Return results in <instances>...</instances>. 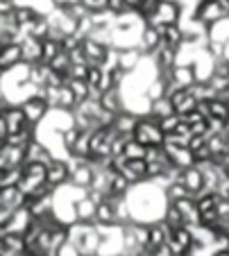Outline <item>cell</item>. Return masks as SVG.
<instances>
[{
  "mask_svg": "<svg viewBox=\"0 0 229 256\" xmlns=\"http://www.w3.org/2000/svg\"><path fill=\"white\" fill-rule=\"evenodd\" d=\"M146 150H148V148H143L141 143H136V140L130 136V138L125 140V150H122V156H125V159H143V156H146Z\"/></svg>",
  "mask_w": 229,
  "mask_h": 256,
  "instance_id": "f1b7e54d",
  "label": "cell"
},
{
  "mask_svg": "<svg viewBox=\"0 0 229 256\" xmlns=\"http://www.w3.org/2000/svg\"><path fill=\"white\" fill-rule=\"evenodd\" d=\"M64 84L73 91V96H75V100H78V102H82V100H86V98H88V91H91V88H88V84L84 82V80L66 78V82H64Z\"/></svg>",
  "mask_w": 229,
  "mask_h": 256,
  "instance_id": "484cf974",
  "label": "cell"
},
{
  "mask_svg": "<svg viewBox=\"0 0 229 256\" xmlns=\"http://www.w3.org/2000/svg\"><path fill=\"white\" fill-rule=\"evenodd\" d=\"M166 88H168V82L164 78H156V80H152V84L146 88V98H148V102H152V100H159V98H164L166 96Z\"/></svg>",
  "mask_w": 229,
  "mask_h": 256,
  "instance_id": "4316f807",
  "label": "cell"
},
{
  "mask_svg": "<svg viewBox=\"0 0 229 256\" xmlns=\"http://www.w3.org/2000/svg\"><path fill=\"white\" fill-rule=\"evenodd\" d=\"M20 172H23V166H16V168H7L0 172V188H10V186H16L20 179Z\"/></svg>",
  "mask_w": 229,
  "mask_h": 256,
  "instance_id": "83f0119b",
  "label": "cell"
},
{
  "mask_svg": "<svg viewBox=\"0 0 229 256\" xmlns=\"http://www.w3.org/2000/svg\"><path fill=\"white\" fill-rule=\"evenodd\" d=\"M32 224V213H30L28 206H18L14 213H12L10 222H7L5 232H12V234H23L25 229Z\"/></svg>",
  "mask_w": 229,
  "mask_h": 256,
  "instance_id": "5bb4252c",
  "label": "cell"
},
{
  "mask_svg": "<svg viewBox=\"0 0 229 256\" xmlns=\"http://www.w3.org/2000/svg\"><path fill=\"white\" fill-rule=\"evenodd\" d=\"M52 256H82V254H80V250H78V247H75L73 242H70L68 238H66V240H64L62 245H59L57 250L52 252Z\"/></svg>",
  "mask_w": 229,
  "mask_h": 256,
  "instance_id": "836d02e7",
  "label": "cell"
},
{
  "mask_svg": "<svg viewBox=\"0 0 229 256\" xmlns=\"http://www.w3.org/2000/svg\"><path fill=\"white\" fill-rule=\"evenodd\" d=\"M104 10L112 12V14H122V12H127L130 7H127L125 0H107V5H104Z\"/></svg>",
  "mask_w": 229,
  "mask_h": 256,
  "instance_id": "d590c367",
  "label": "cell"
},
{
  "mask_svg": "<svg viewBox=\"0 0 229 256\" xmlns=\"http://www.w3.org/2000/svg\"><path fill=\"white\" fill-rule=\"evenodd\" d=\"M132 136L136 143H141L143 148H156V145L164 143V132H161L159 122L154 120V118H141L138 116L136 125H134L132 130Z\"/></svg>",
  "mask_w": 229,
  "mask_h": 256,
  "instance_id": "6da1fadb",
  "label": "cell"
},
{
  "mask_svg": "<svg viewBox=\"0 0 229 256\" xmlns=\"http://www.w3.org/2000/svg\"><path fill=\"white\" fill-rule=\"evenodd\" d=\"M2 118H5V125H7V134H14V132L28 127V120H25L18 104H7L5 112H2Z\"/></svg>",
  "mask_w": 229,
  "mask_h": 256,
  "instance_id": "9a60e30c",
  "label": "cell"
},
{
  "mask_svg": "<svg viewBox=\"0 0 229 256\" xmlns=\"http://www.w3.org/2000/svg\"><path fill=\"white\" fill-rule=\"evenodd\" d=\"M52 70H57V72H62V75H66L68 72V68H70V57H68V52L66 50H59L57 54H54L52 59H50V64H48Z\"/></svg>",
  "mask_w": 229,
  "mask_h": 256,
  "instance_id": "f546056e",
  "label": "cell"
},
{
  "mask_svg": "<svg viewBox=\"0 0 229 256\" xmlns=\"http://www.w3.org/2000/svg\"><path fill=\"white\" fill-rule=\"evenodd\" d=\"M18 106H20V112H23L25 120H28V125H32V127H39L41 122H44L46 114L50 112L48 104H46L41 98H36V96L25 98L23 102H18Z\"/></svg>",
  "mask_w": 229,
  "mask_h": 256,
  "instance_id": "3957f363",
  "label": "cell"
},
{
  "mask_svg": "<svg viewBox=\"0 0 229 256\" xmlns=\"http://www.w3.org/2000/svg\"><path fill=\"white\" fill-rule=\"evenodd\" d=\"M7 138V125H5V118H2V114H0V140Z\"/></svg>",
  "mask_w": 229,
  "mask_h": 256,
  "instance_id": "8d00e7d4",
  "label": "cell"
},
{
  "mask_svg": "<svg viewBox=\"0 0 229 256\" xmlns=\"http://www.w3.org/2000/svg\"><path fill=\"white\" fill-rule=\"evenodd\" d=\"M20 62V46L18 44H7L0 48V72L14 68Z\"/></svg>",
  "mask_w": 229,
  "mask_h": 256,
  "instance_id": "ffe728a7",
  "label": "cell"
},
{
  "mask_svg": "<svg viewBox=\"0 0 229 256\" xmlns=\"http://www.w3.org/2000/svg\"><path fill=\"white\" fill-rule=\"evenodd\" d=\"M100 72H102V68H100V66H88L86 68L84 82L88 84V88H98V82H100Z\"/></svg>",
  "mask_w": 229,
  "mask_h": 256,
  "instance_id": "e575fe53",
  "label": "cell"
},
{
  "mask_svg": "<svg viewBox=\"0 0 229 256\" xmlns=\"http://www.w3.org/2000/svg\"><path fill=\"white\" fill-rule=\"evenodd\" d=\"M152 59H154L156 70H159V72H166V70H170V68L177 64V48H170V46H164V44H161L159 48L152 52Z\"/></svg>",
  "mask_w": 229,
  "mask_h": 256,
  "instance_id": "8fae6325",
  "label": "cell"
},
{
  "mask_svg": "<svg viewBox=\"0 0 229 256\" xmlns=\"http://www.w3.org/2000/svg\"><path fill=\"white\" fill-rule=\"evenodd\" d=\"M168 100H170L172 112H175L177 116H184V114L193 112L195 104H198L188 88H175V91H170L168 93Z\"/></svg>",
  "mask_w": 229,
  "mask_h": 256,
  "instance_id": "9c48e42d",
  "label": "cell"
},
{
  "mask_svg": "<svg viewBox=\"0 0 229 256\" xmlns=\"http://www.w3.org/2000/svg\"><path fill=\"white\" fill-rule=\"evenodd\" d=\"M170 114H175V112H172V104H170V100H168V96L150 102V116L154 118V120H159V118H164V116H170Z\"/></svg>",
  "mask_w": 229,
  "mask_h": 256,
  "instance_id": "603a6c76",
  "label": "cell"
},
{
  "mask_svg": "<svg viewBox=\"0 0 229 256\" xmlns=\"http://www.w3.org/2000/svg\"><path fill=\"white\" fill-rule=\"evenodd\" d=\"M50 159H52V152L48 150V145H46L44 140L34 138L25 145V161H36V164L46 166Z\"/></svg>",
  "mask_w": 229,
  "mask_h": 256,
  "instance_id": "7c38bea8",
  "label": "cell"
},
{
  "mask_svg": "<svg viewBox=\"0 0 229 256\" xmlns=\"http://www.w3.org/2000/svg\"><path fill=\"white\" fill-rule=\"evenodd\" d=\"M182 120V116H177V114H170V116H164V118H159V127H161V132H164V136L166 134H170V132H175V127H177V122Z\"/></svg>",
  "mask_w": 229,
  "mask_h": 256,
  "instance_id": "d6a6232c",
  "label": "cell"
},
{
  "mask_svg": "<svg viewBox=\"0 0 229 256\" xmlns=\"http://www.w3.org/2000/svg\"><path fill=\"white\" fill-rule=\"evenodd\" d=\"M73 211H75V222H93V218H96V202L88 200V195H84V198L75 200Z\"/></svg>",
  "mask_w": 229,
  "mask_h": 256,
  "instance_id": "ac0fdd59",
  "label": "cell"
},
{
  "mask_svg": "<svg viewBox=\"0 0 229 256\" xmlns=\"http://www.w3.org/2000/svg\"><path fill=\"white\" fill-rule=\"evenodd\" d=\"M98 102H100V106H102L104 112L114 114V116H116L118 112H122V96L118 93V88H109V91L100 93Z\"/></svg>",
  "mask_w": 229,
  "mask_h": 256,
  "instance_id": "d6986e66",
  "label": "cell"
},
{
  "mask_svg": "<svg viewBox=\"0 0 229 256\" xmlns=\"http://www.w3.org/2000/svg\"><path fill=\"white\" fill-rule=\"evenodd\" d=\"M62 50V41L52 39V36H46V39H41V62L44 64H50V59L54 57V54Z\"/></svg>",
  "mask_w": 229,
  "mask_h": 256,
  "instance_id": "cb8c5ba5",
  "label": "cell"
},
{
  "mask_svg": "<svg viewBox=\"0 0 229 256\" xmlns=\"http://www.w3.org/2000/svg\"><path fill=\"white\" fill-rule=\"evenodd\" d=\"M75 104H78V100H75L73 91H70L66 84H62V86H59V98H57V109H64V112H73Z\"/></svg>",
  "mask_w": 229,
  "mask_h": 256,
  "instance_id": "d4e9b609",
  "label": "cell"
},
{
  "mask_svg": "<svg viewBox=\"0 0 229 256\" xmlns=\"http://www.w3.org/2000/svg\"><path fill=\"white\" fill-rule=\"evenodd\" d=\"M136 120H138L136 114H132V112H118L116 116H114L112 125L116 127L118 134L130 136V134H132V130H134V125H136Z\"/></svg>",
  "mask_w": 229,
  "mask_h": 256,
  "instance_id": "44dd1931",
  "label": "cell"
},
{
  "mask_svg": "<svg viewBox=\"0 0 229 256\" xmlns=\"http://www.w3.org/2000/svg\"><path fill=\"white\" fill-rule=\"evenodd\" d=\"M161 46V36H159V30L152 28V25H143L141 34H138V41H136V48L141 54H152L156 48Z\"/></svg>",
  "mask_w": 229,
  "mask_h": 256,
  "instance_id": "30bf717a",
  "label": "cell"
},
{
  "mask_svg": "<svg viewBox=\"0 0 229 256\" xmlns=\"http://www.w3.org/2000/svg\"><path fill=\"white\" fill-rule=\"evenodd\" d=\"M224 130H229V102H227V118H224Z\"/></svg>",
  "mask_w": 229,
  "mask_h": 256,
  "instance_id": "74e56055",
  "label": "cell"
},
{
  "mask_svg": "<svg viewBox=\"0 0 229 256\" xmlns=\"http://www.w3.org/2000/svg\"><path fill=\"white\" fill-rule=\"evenodd\" d=\"M168 234H170V227L164 220H156V222L148 224V250H154V247L164 245L168 240Z\"/></svg>",
  "mask_w": 229,
  "mask_h": 256,
  "instance_id": "2e32d148",
  "label": "cell"
},
{
  "mask_svg": "<svg viewBox=\"0 0 229 256\" xmlns=\"http://www.w3.org/2000/svg\"><path fill=\"white\" fill-rule=\"evenodd\" d=\"M46 184L50 188H59V186L68 184V164L64 159H50L46 164Z\"/></svg>",
  "mask_w": 229,
  "mask_h": 256,
  "instance_id": "277c9868",
  "label": "cell"
},
{
  "mask_svg": "<svg viewBox=\"0 0 229 256\" xmlns=\"http://www.w3.org/2000/svg\"><path fill=\"white\" fill-rule=\"evenodd\" d=\"M164 190H166L168 202H172V200H180V198H188V190H186V186L182 184L180 179H172L168 186H164Z\"/></svg>",
  "mask_w": 229,
  "mask_h": 256,
  "instance_id": "1f68e13d",
  "label": "cell"
},
{
  "mask_svg": "<svg viewBox=\"0 0 229 256\" xmlns=\"http://www.w3.org/2000/svg\"><path fill=\"white\" fill-rule=\"evenodd\" d=\"M227 72H229V62H227Z\"/></svg>",
  "mask_w": 229,
  "mask_h": 256,
  "instance_id": "f35d334b",
  "label": "cell"
},
{
  "mask_svg": "<svg viewBox=\"0 0 229 256\" xmlns=\"http://www.w3.org/2000/svg\"><path fill=\"white\" fill-rule=\"evenodd\" d=\"M172 204H175V208L180 211L182 216V222H184V227H198V224H202V218H200V211H198V206H195V198H180V200H172Z\"/></svg>",
  "mask_w": 229,
  "mask_h": 256,
  "instance_id": "5b68a950",
  "label": "cell"
},
{
  "mask_svg": "<svg viewBox=\"0 0 229 256\" xmlns=\"http://www.w3.org/2000/svg\"><path fill=\"white\" fill-rule=\"evenodd\" d=\"M168 247L172 250L175 256H184L188 252V247L193 245V236H190V229L188 227H175L170 229L168 234Z\"/></svg>",
  "mask_w": 229,
  "mask_h": 256,
  "instance_id": "ba28073f",
  "label": "cell"
},
{
  "mask_svg": "<svg viewBox=\"0 0 229 256\" xmlns=\"http://www.w3.org/2000/svg\"><path fill=\"white\" fill-rule=\"evenodd\" d=\"M141 64V52L138 48H120L116 52V66L125 72H132Z\"/></svg>",
  "mask_w": 229,
  "mask_h": 256,
  "instance_id": "e0dca14e",
  "label": "cell"
},
{
  "mask_svg": "<svg viewBox=\"0 0 229 256\" xmlns=\"http://www.w3.org/2000/svg\"><path fill=\"white\" fill-rule=\"evenodd\" d=\"M180 20H182V7L177 5L175 0H156L154 10L146 18V23L159 28V25H172V23H180Z\"/></svg>",
  "mask_w": 229,
  "mask_h": 256,
  "instance_id": "7a4b0ae2",
  "label": "cell"
},
{
  "mask_svg": "<svg viewBox=\"0 0 229 256\" xmlns=\"http://www.w3.org/2000/svg\"><path fill=\"white\" fill-rule=\"evenodd\" d=\"M0 154L5 156L7 166L10 168H16V166H23L25 164V148H18V145H10L5 143L0 148Z\"/></svg>",
  "mask_w": 229,
  "mask_h": 256,
  "instance_id": "7402d4cb",
  "label": "cell"
},
{
  "mask_svg": "<svg viewBox=\"0 0 229 256\" xmlns=\"http://www.w3.org/2000/svg\"><path fill=\"white\" fill-rule=\"evenodd\" d=\"M161 220H164V222H166L170 229H175V227H184L180 211L175 208V204H172V202H168V206L164 208V216H161Z\"/></svg>",
  "mask_w": 229,
  "mask_h": 256,
  "instance_id": "4dcf8cb0",
  "label": "cell"
},
{
  "mask_svg": "<svg viewBox=\"0 0 229 256\" xmlns=\"http://www.w3.org/2000/svg\"><path fill=\"white\" fill-rule=\"evenodd\" d=\"M182 182V184L186 186V190H188L190 198H195V195L204 193V179H202V172L198 166H188V168H182L180 170V177H177Z\"/></svg>",
  "mask_w": 229,
  "mask_h": 256,
  "instance_id": "52a82bcc",
  "label": "cell"
},
{
  "mask_svg": "<svg viewBox=\"0 0 229 256\" xmlns=\"http://www.w3.org/2000/svg\"><path fill=\"white\" fill-rule=\"evenodd\" d=\"M112 46H102L98 41L88 39L84 36L82 39V52H84V59H86V66H102L107 62V52Z\"/></svg>",
  "mask_w": 229,
  "mask_h": 256,
  "instance_id": "8992f818",
  "label": "cell"
},
{
  "mask_svg": "<svg viewBox=\"0 0 229 256\" xmlns=\"http://www.w3.org/2000/svg\"><path fill=\"white\" fill-rule=\"evenodd\" d=\"M18 46H20V62H25V64L41 62V39L23 36V41Z\"/></svg>",
  "mask_w": 229,
  "mask_h": 256,
  "instance_id": "4fadbf2b",
  "label": "cell"
}]
</instances>
